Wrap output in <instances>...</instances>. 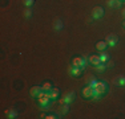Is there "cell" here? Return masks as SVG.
<instances>
[{"instance_id": "cell-1", "label": "cell", "mask_w": 125, "mask_h": 119, "mask_svg": "<svg viewBox=\"0 0 125 119\" xmlns=\"http://www.w3.org/2000/svg\"><path fill=\"white\" fill-rule=\"evenodd\" d=\"M72 66H77V68H81L84 69L87 66V58L85 57H76L72 60Z\"/></svg>"}, {"instance_id": "cell-2", "label": "cell", "mask_w": 125, "mask_h": 119, "mask_svg": "<svg viewBox=\"0 0 125 119\" xmlns=\"http://www.w3.org/2000/svg\"><path fill=\"white\" fill-rule=\"evenodd\" d=\"M104 16V8L103 7H94L93 11H92V17L94 20H99Z\"/></svg>"}, {"instance_id": "cell-3", "label": "cell", "mask_w": 125, "mask_h": 119, "mask_svg": "<svg viewBox=\"0 0 125 119\" xmlns=\"http://www.w3.org/2000/svg\"><path fill=\"white\" fill-rule=\"evenodd\" d=\"M83 97L84 98H92L93 97V94H94V87H92L91 85H88V86H85L84 89H83Z\"/></svg>"}, {"instance_id": "cell-4", "label": "cell", "mask_w": 125, "mask_h": 119, "mask_svg": "<svg viewBox=\"0 0 125 119\" xmlns=\"http://www.w3.org/2000/svg\"><path fill=\"white\" fill-rule=\"evenodd\" d=\"M73 99H75V91H68V93L60 99V103L61 105L62 103H71Z\"/></svg>"}, {"instance_id": "cell-5", "label": "cell", "mask_w": 125, "mask_h": 119, "mask_svg": "<svg viewBox=\"0 0 125 119\" xmlns=\"http://www.w3.org/2000/svg\"><path fill=\"white\" fill-rule=\"evenodd\" d=\"M106 91V83L105 82H97V85H96V87H94V93H99L103 95L104 93Z\"/></svg>"}, {"instance_id": "cell-6", "label": "cell", "mask_w": 125, "mask_h": 119, "mask_svg": "<svg viewBox=\"0 0 125 119\" xmlns=\"http://www.w3.org/2000/svg\"><path fill=\"white\" fill-rule=\"evenodd\" d=\"M105 41L108 42V45L115 46V45H117V42H118V37L116 34H108L105 38Z\"/></svg>"}, {"instance_id": "cell-7", "label": "cell", "mask_w": 125, "mask_h": 119, "mask_svg": "<svg viewBox=\"0 0 125 119\" xmlns=\"http://www.w3.org/2000/svg\"><path fill=\"white\" fill-rule=\"evenodd\" d=\"M41 91H43L41 86H33V87L31 89V95L33 98H39V95L41 94Z\"/></svg>"}, {"instance_id": "cell-8", "label": "cell", "mask_w": 125, "mask_h": 119, "mask_svg": "<svg viewBox=\"0 0 125 119\" xmlns=\"http://www.w3.org/2000/svg\"><path fill=\"white\" fill-rule=\"evenodd\" d=\"M88 62L91 65H93V66H97L99 64H101L99 56H89V57H88Z\"/></svg>"}, {"instance_id": "cell-9", "label": "cell", "mask_w": 125, "mask_h": 119, "mask_svg": "<svg viewBox=\"0 0 125 119\" xmlns=\"http://www.w3.org/2000/svg\"><path fill=\"white\" fill-rule=\"evenodd\" d=\"M106 4L111 8H120L123 1H120V0H106Z\"/></svg>"}, {"instance_id": "cell-10", "label": "cell", "mask_w": 125, "mask_h": 119, "mask_svg": "<svg viewBox=\"0 0 125 119\" xmlns=\"http://www.w3.org/2000/svg\"><path fill=\"white\" fill-rule=\"evenodd\" d=\"M113 83L116 86H125V76H118L113 79Z\"/></svg>"}, {"instance_id": "cell-11", "label": "cell", "mask_w": 125, "mask_h": 119, "mask_svg": "<svg viewBox=\"0 0 125 119\" xmlns=\"http://www.w3.org/2000/svg\"><path fill=\"white\" fill-rule=\"evenodd\" d=\"M84 70V69H81V68H77V66H72L69 69V73L72 74L73 77H79L80 74H81V71Z\"/></svg>"}, {"instance_id": "cell-12", "label": "cell", "mask_w": 125, "mask_h": 119, "mask_svg": "<svg viewBox=\"0 0 125 119\" xmlns=\"http://www.w3.org/2000/svg\"><path fill=\"white\" fill-rule=\"evenodd\" d=\"M59 94H60V91H59V89L53 87L52 90L49 91V97H51V99H52V101L57 99V98H59Z\"/></svg>"}, {"instance_id": "cell-13", "label": "cell", "mask_w": 125, "mask_h": 119, "mask_svg": "<svg viewBox=\"0 0 125 119\" xmlns=\"http://www.w3.org/2000/svg\"><path fill=\"white\" fill-rule=\"evenodd\" d=\"M106 46H108V42H106V41H99L97 45H96L97 50H100V52H104V50L106 49Z\"/></svg>"}, {"instance_id": "cell-14", "label": "cell", "mask_w": 125, "mask_h": 119, "mask_svg": "<svg viewBox=\"0 0 125 119\" xmlns=\"http://www.w3.org/2000/svg\"><path fill=\"white\" fill-rule=\"evenodd\" d=\"M41 89H43V91H45V93H49L53 87H52V83L51 82H44L43 85H41Z\"/></svg>"}, {"instance_id": "cell-15", "label": "cell", "mask_w": 125, "mask_h": 119, "mask_svg": "<svg viewBox=\"0 0 125 119\" xmlns=\"http://www.w3.org/2000/svg\"><path fill=\"white\" fill-rule=\"evenodd\" d=\"M5 115H7L10 119H13V118L17 117V112L15 111V110H12V109H8V110H5Z\"/></svg>"}, {"instance_id": "cell-16", "label": "cell", "mask_w": 125, "mask_h": 119, "mask_svg": "<svg viewBox=\"0 0 125 119\" xmlns=\"http://www.w3.org/2000/svg\"><path fill=\"white\" fill-rule=\"evenodd\" d=\"M99 57H100V61L104 62V64H105V62H108L109 58H111V57H109V54H108V53H105V52H103V53L99 56Z\"/></svg>"}, {"instance_id": "cell-17", "label": "cell", "mask_w": 125, "mask_h": 119, "mask_svg": "<svg viewBox=\"0 0 125 119\" xmlns=\"http://www.w3.org/2000/svg\"><path fill=\"white\" fill-rule=\"evenodd\" d=\"M53 28H55V31H61V29L64 28V24H62L61 20H56V21H55V26H53Z\"/></svg>"}, {"instance_id": "cell-18", "label": "cell", "mask_w": 125, "mask_h": 119, "mask_svg": "<svg viewBox=\"0 0 125 119\" xmlns=\"http://www.w3.org/2000/svg\"><path fill=\"white\" fill-rule=\"evenodd\" d=\"M68 111H69V103H62V106H61V114L65 115Z\"/></svg>"}, {"instance_id": "cell-19", "label": "cell", "mask_w": 125, "mask_h": 119, "mask_svg": "<svg viewBox=\"0 0 125 119\" xmlns=\"http://www.w3.org/2000/svg\"><path fill=\"white\" fill-rule=\"evenodd\" d=\"M96 68V70L99 71V73H101V71H104L106 69V64H104V62H101V64H99L97 65V66H94Z\"/></svg>"}, {"instance_id": "cell-20", "label": "cell", "mask_w": 125, "mask_h": 119, "mask_svg": "<svg viewBox=\"0 0 125 119\" xmlns=\"http://www.w3.org/2000/svg\"><path fill=\"white\" fill-rule=\"evenodd\" d=\"M97 82H99V81H97L96 78H89V79H88V85H91L92 87H96Z\"/></svg>"}, {"instance_id": "cell-21", "label": "cell", "mask_w": 125, "mask_h": 119, "mask_svg": "<svg viewBox=\"0 0 125 119\" xmlns=\"http://www.w3.org/2000/svg\"><path fill=\"white\" fill-rule=\"evenodd\" d=\"M24 16H25V19H31L32 17V9L31 8H27L24 11Z\"/></svg>"}, {"instance_id": "cell-22", "label": "cell", "mask_w": 125, "mask_h": 119, "mask_svg": "<svg viewBox=\"0 0 125 119\" xmlns=\"http://www.w3.org/2000/svg\"><path fill=\"white\" fill-rule=\"evenodd\" d=\"M23 3H24V5H25L27 8H31L32 4L35 3V0H23Z\"/></svg>"}, {"instance_id": "cell-23", "label": "cell", "mask_w": 125, "mask_h": 119, "mask_svg": "<svg viewBox=\"0 0 125 119\" xmlns=\"http://www.w3.org/2000/svg\"><path fill=\"white\" fill-rule=\"evenodd\" d=\"M43 118H45V119H55L56 117H55V115H52V114H49V115H43Z\"/></svg>"}, {"instance_id": "cell-24", "label": "cell", "mask_w": 125, "mask_h": 119, "mask_svg": "<svg viewBox=\"0 0 125 119\" xmlns=\"http://www.w3.org/2000/svg\"><path fill=\"white\" fill-rule=\"evenodd\" d=\"M123 16H124V17H125V9H124V11H123Z\"/></svg>"}, {"instance_id": "cell-25", "label": "cell", "mask_w": 125, "mask_h": 119, "mask_svg": "<svg viewBox=\"0 0 125 119\" xmlns=\"http://www.w3.org/2000/svg\"><path fill=\"white\" fill-rule=\"evenodd\" d=\"M120 1H123V3H124V1H125V0H120Z\"/></svg>"}, {"instance_id": "cell-26", "label": "cell", "mask_w": 125, "mask_h": 119, "mask_svg": "<svg viewBox=\"0 0 125 119\" xmlns=\"http://www.w3.org/2000/svg\"><path fill=\"white\" fill-rule=\"evenodd\" d=\"M124 28H125V21H124Z\"/></svg>"}]
</instances>
